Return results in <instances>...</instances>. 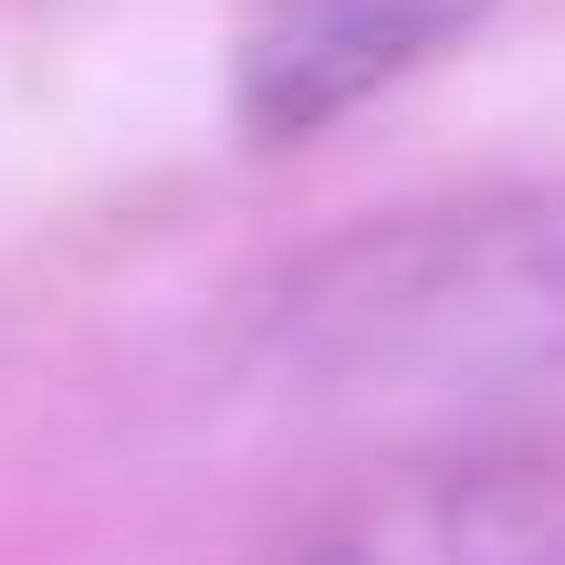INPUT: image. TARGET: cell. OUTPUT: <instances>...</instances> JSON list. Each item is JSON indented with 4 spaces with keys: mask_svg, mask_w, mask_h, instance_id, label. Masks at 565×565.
<instances>
[{
    "mask_svg": "<svg viewBox=\"0 0 565 565\" xmlns=\"http://www.w3.org/2000/svg\"><path fill=\"white\" fill-rule=\"evenodd\" d=\"M273 366L356 419L565 408V189L366 221L273 294Z\"/></svg>",
    "mask_w": 565,
    "mask_h": 565,
    "instance_id": "cell-1",
    "label": "cell"
},
{
    "mask_svg": "<svg viewBox=\"0 0 565 565\" xmlns=\"http://www.w3.org/2000/svg\"><path fill=\"white\" fill-rule=\"evenodd\" d=\"M492 11H503V0H252L242 11V53H231L242 126L263 147L315 137L345 105H366L377 84L419 74L429 53L482 32Z\"/></svg>",
    "mask_w": 565,
    "mask_h": 565,
    "instance_id": "cell-2",
    "label": "cell"
}]
</instances>
